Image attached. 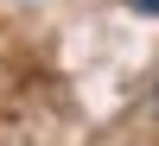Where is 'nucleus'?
<instances>
[{"mask_svg":"<svg viewBox=\"0 0 159 146\" xmlns=\"http://www.w3.org/2000/svg\"><path fill=\"white\" fill-rule=\"evenodd\" d=\"M127 7H140V13H159V0H127Z\"/></svg>","mask_w":159,"mask_h":146,"instance_id":"nucleus-1","label":"nucleus"}]
</instances>
